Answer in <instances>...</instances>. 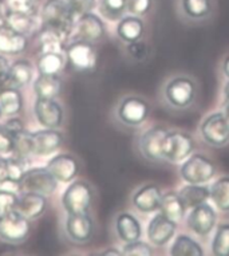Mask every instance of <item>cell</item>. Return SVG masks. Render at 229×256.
<instances>
[{"mask_svg": "<svg viewBox=\"0 0 229 256\" xmlns=\"http://www.w3.org/2000/svg\"><path fill=\"white\" fill-rule=\"evenodd\" d=\"M4 126L12 133V134L18 133V132L23 130V124H22L20 120H18V118H11V120H8V121L6 122Z\"/></svg>", "mask_w": 229, "mask_h": 256, "instance_id": "7dc6e473", "label": "cell"}, {"mask_svg": "<svg viewBox=\"0 0 229 256\" xmlns=\"http://www.w3.org/2000/svg\"><path fill=\"white\" fill-rule=\"evenodd\" d=\"M8 178V162L7 158H0V182Z\"/></svg>", "mask_w": 229, "mask_h": 256, "instance_id": "c3c4849f", "label": "cell"}, {"mask_svg": "<svg viewBox=\"0 0 229 256\" xmlns=\"http://www.w3.org/2000/svg\"><path fill=\"white\" fill-rule=\"evenodd\" d=\"M67 4L70 7L71 12L75 18H80L84 14L92 12L96 6V0H68Z\"/></svg>", "mask_w": 229, "mask_h": 256, "instance_id": "b9f144b4", "label": "cell"}, {"mask_svg": "<svg viewBox=\"0 0 229 256\" xmlns=\"http://www.w3.org/2000/svg\"><path fill=\"white\" fill-rule=\"evenodd\" d=\"M22 184L18 181L7 180L0 182V216L16 208Z\"/></svg>", "mask_w": 229, "mask_h": 256, "instance_id": "d4e9b609", "label": "cell"}, {"mask_svg": "<svg viewBox=\"0 0 229 256\" xmlns=\"http://www.w3.org/2000/svg\"><path fill=\"white\" fill-rule=\"evenodd\" d=\"M36 0H8L10 8L19 12H32Z\"/></svg>", "mask_w": 229, "mask_h": 256, "instance_id": "f6af8a7d", "label": "cell"}, {"mask_svg": "<svg viewBox=\"0 0 229 256\" xmlns=\"http://www.w3.org/2000/svg\"><path fill=\"white\" fill-rule=\"evenodd\" d=\"M178 194L186 210H192L200 204L208 202L210 198V188L202 184H188L180 189Z\"/></svg>", "mask_w": 229, "mask_h": 256, "instance_id": "cb8c5ba5", "label": "cell"}, {"mask_svg": "<svg viewBox=\"0 0 229 256\" xmlns=\"http://www.w3.org/2000/svg\"><path fill=\"white\" fill-rule=\"evenodd\" d=\"M210 248L213 255L229 256V222H222L217 227Z\"/></svg>", "mask_w": 229, "mask_h": 256, "instance_id": "e575fe53", "label": "cell"}, {"mask_svg": "<svg viewBox=\"0 0 229 256\" xmlns=\"http://www.w3.org/2000/svg\"><path fill=\"white\" fill-rule=\"evenodd\" d=\"M205 142L213 148H222L229 144V120L222 112L209 114L200 126Z\"/></svg>", "mask_w": 229, "mask_h": 256, "instance_id": "5b68a950", "label": "cell"}, {"mask_svg": "<svg viewBox=\"0 0 229 256\" xmlns=\"http://www.w3.org/2000/svg\"><path fill=\"white\" fill-rule=\"evenodd\" d=\"M173 256H202L204 250L196 240L188 235H178L170 248Z\"/></svg>", "mask_w": 229, "mask_h": 256, "instance_id": "f1b7e54d", "label": "cell"}, {"mask_svg": "<svg viewBox=\"0 0 229 256\" xmlns=\"http://www.w3.org/2000/svg\"><path fill=\"white\" fill-rule=\"evenodd\" d=\"M67 235L76 243H86L92 239L94 232V222L88 214H68L66 220Z\"/></svg>", "mask_w": 229, "mask_h": 256, "instance_id": "2e32d148", "label": "cell"}, {"mask_svg": "<svg viewBox=\"0 0 229 256\" xmlns=\"http://www.w3.org/2000/svg\"><path fill=\"white\" fill-rule=\"evenodd\" d=\"M63 40L64 38L54 31V30L44 27L40 34V44L43 52H60L63 54Z\"/></svg>", "mask_w": 229, "mask_h": 256, "instance_id": "8d00e7d4", "label": "cell"}, {"mask_svg": "<svg viewBox=\"0 0 229 256\" xmlns=\"http://www.w3.org/2000/svg\"><path fill=\"white\" fill-rule=\"evenodd\" d=\"M116 231L118 238L124 243H132L136 240H140L142 236L141 222L138 218L128 212H122L116 218Z\"/></svg>", "mask_w": 229, "mask_h": 256, "instance_id": "44dd1931", "label": "cell"}, {"mask_svg": "<svg viewBox=\"0 0 229 256\" xmlns=\"http://www.w3.org/2000/svg\"><path fill=\"white\" fill-rule=\"evenodd\" d=\"M128 52L133 59L136 60H145L149 56V48L145 42L141 40H136V42L128 43Z\"/></svg>", "mask_w": 229, "mask_h": 256, "instance_id": "7bdbcfd3", "label": "cell"}, {"mask_svg": "<svg viewBox=\"0 0 229 256\" xmlns=\"http://www.w3.org/2000/svg\"><path fill=\"white\" fill-rule=\"evenodd\" d=\"M162 190L158 185L146 184L133 194V206L141 214H153L160 210Z\"/></svg>", "mask_w": 229, "mask_h": 256, "instance_id": "5bb4252c", "label": "cell"}, {"mask_svg": "<svg viewBox=\"0 0 229 256\" xmlns=\"http://www.w3.org/2000/svg\"><path fill=\"white\" fill-rule=\"evenodd\" d=\"M2 113H3V112H2V109H0V117H2Z\"/></svg>", "mask_w": 229, "mask_h": 256, "instance_id": "11a10c76", "label": "cell"}, {"mask_svg": "<svg viewBox=\"0 0 229 256\" xmlns=\"http://www.w3.org/2000/svg\"><path fill=\"white\" fill-rule=\"evenodd\" d=\"M20 184L22 188L27 192H36L48 196L56 189L58 181L47 168H34L24 173Z\"/></svg>", "mask_w": 229, "mask_h": 256, "instance_id": "8fae6325", "label": "cell"}, {"mask_svg": "<svg viewBox=\"0 0 229 256\" xmlns=\"http://www.w3.org/2000/svg\"><path fill=\"white\" fill-rule=\"evenodd\" d=\"M154 254L152 246L145 242L136 240L132 243H125V247L122 248V255L125 256H152Z\"/></svg>", "mask_w": 229, "mask_h": 256, "instance_id": "f35d334b", "label": "cell"}, {"mask_svg": "<svg viewBox=\"0 0 229 256\" xmlns=\"http://www.w3.org/2000/svg\"><path fill=\"white\" fill-rule=\"evenodd\" d=\"M128 0H100V11L108 20L122 19L125 12Z\"/></svg>", "mask_w": 229, "mask_h": 256, "instance_id": "d590c367", "label": "cell"}, {"mask_svg": "<svg viewBox=\"0 0 229 256\" xmlns=\"http://www.w3.org/2000/svg\"><path fill=\"white\" fill-rule=\"evenodd\" d=\"M47 169L56 178V181L70 182L78 174L80 166H78V162L72 156L59 154L48 162Z\"/></svg>", "mask_w": 229, "mask_h": 256, "instance_id": "d6986e66", "label": "cell"}, {"mask_svg": "<svg viewBox=\"0 0 229 256\" xmlns=\"http://www.w3.org/2000/svg\"><path fill=\"white\" fill-rule=\"evenodd\" d=\"M224 96L225 98H229V80L225 84L224 86Z\"/></svg>", "mask_w": 229, "mask_h": 256, "instance_id": "db71d44e", "label": "cell"}, {"mask_svg": "<svg viewBox=\"0 0 229 256\" xmlns=\"http://www.w3.org/2000/svg\"><path fill=\"white\" fill-rule=\"evenodd\" d=\"M153 7V0H128V12L136 16H144L150 12Z\"/></svg>", "mask_w": 229, "mask_h": 256, "instance_id": "60d3db41", "label": "cell"}, {"mask_svg": "<svg viewBox=\"0 0 229 256\" xmlns=\"http://www.w3.org/2000/svg\"><path fill=\"white\" fill-rule=\"evenodd\" d=\"M104 24L100 20V16H96L94 14L88 12L84 14L82 16L78 18L76 23V34L82 40L86 42H96L104 36Z\"/></svg>", "mask_w": 229, "mask_h": 256, "instance_id": "ac0fdd59", "label": "cell"}, {"mask_svg": "<svg viewBox=\"0 0 229 256\" xmlns=\"http://www.w3.org/2000/svg\"><path fill=\"white\" fill-rule=\"evenodd\" d=\"M12 149L14 134L6 126H0V153H10Z\"/></svg>", "mask_w": 229, "mask_h": 256, "instance_id": "ee69618b", "label": "cell"}, {"mask_svg": "<svg viewBox=\"0 0 229 256\" xmlns=\"http://www.w3.org/2000/svg\"><path fill=\"white\" fill-rule=\"evenodd\" d=\"M4 6H3V0H0V26L4 24Z\"/></svg>", "mask_w": 229, "mask_h": 256, "instance_id": "816d5d0a", "label": "cell"}, {"mask_svg": "<svg viewBox=\"0 0 229 256\" xmlns=\"http://www.w3.org/2000/svg\"><path fill=\"white\" fill-rule=\"evenodd\" d=\"M35 116L40 125L48 129H56L62 125V108L55 100H43L38 98L35 102Z\"/></svg>", "mask_w": 229, "mask_h": 256, "instance_id": "9a60e30c", "label": "cell"}, {"mask_svg": "<svg viewBox=\"0 0 229 256\" xmlns=\"http://www.w3.org/2000/svg\"><path fill=\"white\" fill-rule=\"evenodd\" d=\"M144 32H145V24L136 15L124 16L120 19V23L117 26V35L124 42L132 43L136 40H141Z\"/></svg>", "mask_w": 229, "mask_h": 256, "instance_id": "603a6c76", "label": "cell"}, {"mask_svg": "<svg viewBox=\"0 0 229 256\" xmlns=\"http://www.w3.org/2000/svg\"><path fill=\"white\" fill-rule=\"evenodd\" d=\"M27 47V38L24 34L18 32L10 26H0V54H20Z\"/></svg>", "mask_w": 229, "mask_h": 256, "instance_id": "ffe728a7", "label": "cell"}, {"mask_svg": "<svg viewBox=\"0 0 229 256\" xmlns=\"http://www.w3.org/2000/svg\"><path fill=\"white\" fill-rule=\"evenodd\" d=\"M10 68H11V66H10L8 60L0 55V84H6L8 80Z\"/></svg>", "mask_w": 229, "mask_h": 256, "instance_id": "bcb514c9", "label": "cell"}, {"mask_svg": "<svg viewBox=\"0 0 229 256\" xmlns=\"http://www.w3.org/2000/svg\"><path fill=\"white\" fill-rule=\"evenodd\" d=\"M216 212L208 202L194 206L188 214L186 224L197 236H208L216 226Z\"/></svg>", "mask_w": 229, "mask_h": 256, "instance_id": "4fadbf2b", "label": "cell"}, {"mask_svg": "<svg viewBox=\"0 0 229 256\" xmlns=\"http://www.w3.org/2000/svg\"><path fill=\"white\" fill-rule=\"evenodd\" d=\"M34 88H35L38 98L55 100L62 92V82L58 78V76L40 74L34 84Z\"/></svg>", "mask_w": 229, "mask_h": 256, "instance_id": "4316f807", "label": "cell"}, {"mask_svg": "<svg viewBox=\"0 0 229 256\" xmlns=\"http://www.w3.org/2000/svg\"><path fill=\"white\" fill-rule=\"evenodd\" d=\"M74 18L68 4L63 0H47L43 6L42 20L44 26L56 31L64 39L72 30Z\"/></svg>", "mask_w": 229, "mask_h": 256, "instance_id": "7a4b0ae2", "label": "cell"}, {"mask_svg": "<svg viewBox=\"0 0 229 256\" xmlns=\"http://www.w3.org/2000/svg\"><path fill=\"white\" fill-rule=\"evenodd\" d=\"M165 126L156 125L144 132L138 140V149L141 154L149 161H162L164 160V142L168 134Z\"/></svg>", "mask_w": 229, "mask_h": 256, "instance_id": "9c48e42d", "label": "cell"}, {"mask_svg": "<svg viewBox=\"0 0 229 256\" xmlns=\"http://www.w3.org/2000/svg\"><path fill=\"white\" fill-rule=\"evenodd\" d=\"M30 234V220L16 210L0 216V239L7 243H22Z\"/></svg>", "mask_w": 229, "mask_h": 256, "instance_id": "ba28073f", "label": "cell"}, {"mask_svg": "<svg viewBox=\"0 0 229 256\" xmlns=\"http://www.w3.org/2000/svg\"><path fill=\"white\" fill-rule=\"evenodd\" d=\"M197 96V84L188 76H176L168 80L164 88V98L173 109H188L193 105Z\"/></svg>", "mask_w": 229, "mask_h": 256, "instance_id": "6da1fadb", "label": "cell"}, {"mask_svg": "<svg viewBox=\"0 0 229 256\" xmlns=\"http://www.w3.org/2000/svg\"><path fill=\"white\" fill-rule=\"evenodd\" d=\"M62 142L63 137L59 132L46 128L44 130L32 133V153L38 156H48L58 150Z\"/></svg>", "mask_w": 229, "mask_h": 256, "instance_id": "e0dca14e", "label": "cell"}, {"mask_svg": "<svg viewBox=\"0 0 229 256\" xmlns=\"http://www.w3.org/2000/svg\"><path fill=\"white\" fill-rule=\"evenodd\" d=\"M212 0H181L184 15L192 20H202L212 14Z\"/></svg>", "mask_w": 229, "mask_h": 256, "instance_id": "83f0119b", "label": "cell"}, {"mask_svg": "<svg viewBox=\"0 0 229 256\" xmlns=\"http://www.w3.org/2000/svg\"><path fill=\"white\" fill-rule=\"evenodd\" d=\"M0 109L4 114L12 117L22 109V94L16 88L10 86L0 90Z\"/></svg>", "mask_w": 229, "mask_h": 256, "instance_id": "f546056e", "label": "cell"}, {"mask_svg": "<svg viewBox=\"0 0 229 256\" xmlns=\"http://www.w3.org/2000/svg\"><path fill=\"white\" fill-rule=\"evenodd\" d=\"M6 24L11 28L16 30L18 32L27 35L31 32L35 26L34 16L31 12H19V11H11V14L6 18Z\"/></svg>", "mask_w": 229, "mask_h": 256, "instance_id": "836d02e7", "label": "cell"}, {"mask_svg": "<svg viewBox=\"0 0 229 256\" xmlns=\"http://www.w3.org/2000/svg\"><path fill=\"white\" fill-rule=\"evenodd\" d=\"M158 210L162 214H165L166 218L178 222L185 218L186 206H184L178 192L177 194L176 192H166V194H162V198H161Z\"/></svg>", "mask_w": 229, "mask_h": 256, "instance_id": "484cf974", "label": "cell"}, {"mask_svg": "<svg viewBox=\"0 0 229 256\" xmlns=\"http://www.w3.org/2000/svg\"><path fill=\"white\" fill-rule=\"evenodd\" d=\"M180 173L186 184H206L216 176V166L206 156L194 153L184 161Z\"/></svg>", "mask_w": 229, "mask_h": 256, "instance_id": "3957f363", "label": "cell"}, {"mask_svg": "<svg viewBox=\"0 0 229 256\" xmlns=\"http://www.w3.org/2000/svg\"><path fill=\"white\" fill-rule=\"evenodd\" d=\"M0 88H2V84H0Z\"/></svg>", "mask_w": 229, "mask_h": 256, "instance_id": "9f6ffc18", "label": "cell"}, {"mask_svg": "<svg viewBox=\"0 0 229 256\" xmlns=\"http://www.w3.org/2000/svg\"><path fill=\"white\" fill-rule=\"evenodd\" d=\"M210 200L218 210L229 212V176L220 177L210 185Z\"/></svg>", "mask_w": 229, "mask_h": 256, "instance_id": "4dcf8cb0", "label": "cell"}, {"mask_svg": "<svg viewBox=\"0 0 229 256\" xmlns=\"http://www.w3.org/2000/svg\"><path fill=\"white\" fill-rule=\"evenodd\" d=\"M14 153H16V157L26 158L27 156L32 153V133L27 130H20L14 134Z\"/></svg>", "mask_w": 229, "mask_h": 256, "instance_id": "74e56055", "label": "cell"}, {"mask_svg": "<svg viewBox=\"0 0 229 256\" xmlns=\"http://www.w3.org/2000/svg\"><path fill=\"white\" fill-rule=\"evenodd\" d=\"M222 113L229 120V98H225L224 104H222Z\"/></svg>", "mask_w": 229, "mask_h": 256, "instance_id": "f5cc1de1", "label": "cell"}, {"mask_svg": "<svg viewBox=\"0 0 229 256\" xmlns=\"http://www.w3.org/2000/svg\"><path fill=\"white\" fill-rule=\"evenodd\" d=\"M222 72H224L225 76L229 78V55L224 59V63H222Z\"/></svg>", "mask_w": 229, "mask_h": 256, "instance_id": "f907efd6", "label": "cell"}, {"mask_svg": "<svg viewBox=\"0 0 229 256\" xmlns=\"http://www.w3.org/2000/svg\"><path fill=\"white\" fill-rule=\"evenodd\" d=\"M176 230H177V222L158 212L149 222L146 235L150 243L157 247H164L174 238Z\"/></svg>", "mask_w": 229, "mask_h": 256, "instance_id": "7c38bea8", "label": "cell"}, {"mask_svg": "<svg viewBox=\"0 0 229 256\" xmlns=\"http://www.w3.org/2000/svg\"><path fill=\"white\" fill-rule=\"evenodd\" d=\"M64 66V58L60 52H43L38 60V68L40 74L56 76Z\"/></svg>", "mask_w": 229, "mask_h": 256, "instance_id": "d6a6232c", "label": "cell"}, {"mask_svg": "<svg viewBox=\"0 0 229 256\" xmlns=\"http://www.w3.org/2000/svg\"><path fill=\"white\" fill-rule=\"evenodd\" d=\"M102 255H104V256H110V255L121 256L122 255V251H118L117 248H108V251L102 252Z\"/></svg>", "mask_w": 229, "mask_h": 256, "instance_id": "681fc988", "label": "cell"}, {"mask_svg": "<svg viewBox=\"0 0 229 256\" xmlns=\"http://www.w3.org/2000/svg\"><path fill=\"white\" fill-rule=\"evenodd\" d=\"M32 78V66L28 60H16L10 68L8 82L12 88H22L28 84Z\"/></svg>", "mask_w": 229, "mask_h": 256, "instance_id": "1f68e13d", "label": "cell"}, {"mask_svg": "<svg viewBox=\"0 0 229 256\" xmlns=\"http://www.w3.org/2000/svg\"><path fill=\"white\" fill-rule=\"evenodd\" d=\"M66 55L68 62L75 70L82 72H92L96 66V51L92 42L80 39L67 47Z\"/></svg>", "mask_w": 229, "mask_h": 256, "instance_id": "30bf717a", "label": "cell"}, {"mask_svg": "<svg viewBox=\"0 0 229 256\" xmlns=\"http://www.w3.org/2000/svg\"><path fill=\"white\" fill-rule=\"evenodd\" d=\"M7 162H8V178L10 180L18 181L20 182L26 170L24 165V158L23 157H16V158H7Z\"/></svg>", "mask_w": 229, "mask_h": 256, "instance_id": "ab89813d", "label": "cell"}, {"mask_svg": "<svg viewBox=\"0 0 229 256\" xmlns=\"http://www.w3.org/2000/svg\"><path fill=\"white\" fill-rule=\"evenodd\" d=\"M92 202V189L84 181H74L64 190L62 204L68 214H88Z\"/></svg>", "mask_w": 229, "mask_h": 256, "instance_id": "52a82bcc", "label": "cell"}, {"mask_svg": "<svg viewBox=\"0 0 229 256\" xmlns=\"http://www.w3.org/2000/svg\"><path fill=\"white\" fill-rule=\"evenodd\" d=\"M194 140L182 130L168 132L164 142V160L172 164H180L194 152Z\"/></svg>", "mask_w": 229, "mask_h": 256, "instance_id": "277c9868", "label": "cell"}, {"mask_svg": "<svg viewBox=\"0 0 229 256\" xmlns=\"http://www.w3.org/2000/svg\"><path fill=\"white\" fill-rule=\"evenodd\" d=\"M46 206L47 200L44 194H36V192H26L22 198H19L15 210L28 220H34V218H39L46 210Z\"/></svg>", "mask_w": 229, "mask_h": 256, "instance_id": "7402d4cb", "label": "cell"}, {"mask_svg": "<svg viewBox=\"0 0 229 256\" xmlns=\"http://www.w3.org/2000/svg\"><path fill=\"white\" fill-rule=\"evenodd\" d=\"M150 105L145 98L138 96H128L122 98L117 108V118L129 128H138L148 120Z\"/></svg>", "mask_w": 229, "mask_h": 256, "instance_id": "8992f818", "label": "cell"}]
</instances>
